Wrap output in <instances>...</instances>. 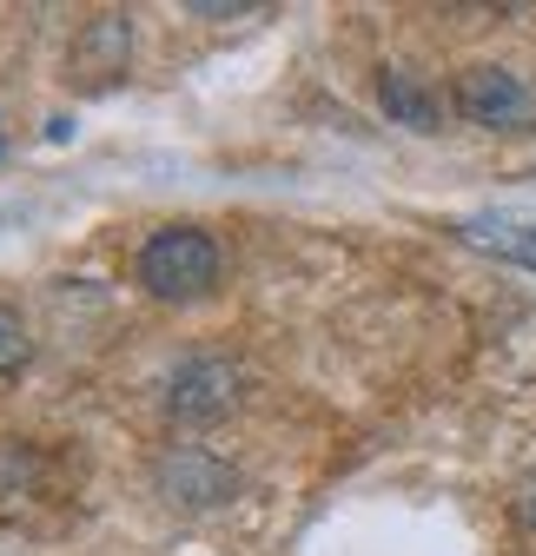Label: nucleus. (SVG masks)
Here are the masks:
<instances>
[{"label": "nucleus", "mask_w": 536, "mask_h": 556, "mask_svg": "<svg viewBox=\"0 0 536 556\" xmlns=\"http://www.w3.org/2000/svg\"><path fill=\"white\" fill-rule=\"evenodd\" d=\"M450 100H457L463 119H477L490 132H510V126H529L536 119V93L523 87V74H510V66H497V60L463 66L457 87H450Z\"/></svg>", "instance_id": "f03ea898"}, {"label": "nucleus", "mask_w": 536, "mask_h": 556, "mask_svg": "<svg viewBox=\"0 0 536 556\" xmlns=\"http://www.w3.org/2000/svg\"><path fill=\"white\" fill-rule=\"evenodd\" d=\"M457 239L471 252H490V258H510L523 271H536V205H497V213H471L457 219Z\"/></svg>", "instance_id": "39448f33"}, {"label": "nucleus", "mask_w": 536, "mask_h": 556, "mask_svg": "<svg viewBox=\"0 0 536 556\" xmlns=\"http://www.w3.org/2000/svg\"><path fill=\"white\" fill-rule=\"evenodd\" d=\"M384 106H391V119H411L418 132H431V126H437V106H431L405 74H384Z\"/></svg>", "instance_id": "423d86ee"}, {"label": "nucleus", "mask_w": 536, "mask_h": 556, "mask_svg": "<svg viewBox=\"0 0 536 556\" xmlns=\"http://www.w3.org/2000/svg\"><path fill=\"white\" fill-rule=\"evenodd\" d=\"M27 352H34V338H27L21 312H14V305H0V378L21 371V365H27Z\"/></svg>", "instance_id": "0eeeda50"}, {"label": "nucleus", "mask_w": 536, "mask_h": 556, "mask_svg": "<svg viewBox=\"0 0 536 556\" xmlns=\"http://www.w3.org/2000/svg\"><path fill=\"white\" fill-rule=\"evenodd\" d=\"M239 397H245V371L232 358H192L166 384V410L179 425H219V417L239 410Z\"/></svg>", "instance_id": "7ed1b4c3"}, {"label": "nucleus", "mask_w": 536, "mask_h": 556, "mask_svg": "<svg viewBox=\"0 0 536 556\" xmlns=\"http://www.w3.org/2000/svg\"><path fill=\"white\" fill-rule=\"evenodd\" d=\"M47 497H60L53 457L27 438H0V523H34Z\"/></svg>", "instance_id": "20e7f679"}, {"label": "nucleus", "mask_w": 536, "mask_h": 556, "mask_svg": "<svg viewBox=\"0 0 536 556\" xmlns=\"http://www.w3.org/2000/svg\"><path fill=\"white\" fill-rule=\"evenodd\" d=\"M140 286L159 305H192L219 286V239L206 226H159L140 245Z\"/></svg>", "instance_id": "f257e3e1"}, {"label": "nucleus", "mask_w": 536, "mask_h": 556, "mask_svg": "<svg viewBox=\"0 0 536 556\" xmlns=\"http://www.w3.org/2000/svg\"><path fill=\"white\" fill-rule=\"evenodd\" d=\"M0 147H8V132H0Z\"/></svg>", "instance_id": "6e6552de"}]
</instances>
